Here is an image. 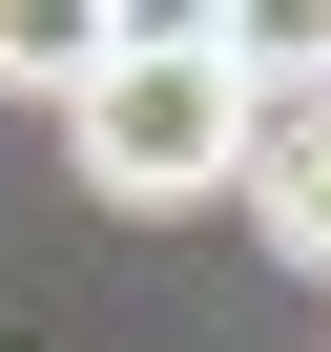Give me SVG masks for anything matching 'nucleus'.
<instances>
[{
	"label": "nucleus",
	"mask_w": 331,
	"mask_h": 352,
	"mask_svg": "<svg viewBox=\"0 0 331 352\" xmlns=\"http://www.w3.org/2000/svg\"><path fill=\"white\" fill-rule=\"evenodd\" d=\"M249 104L269 83L228 63V21H124L62 124H83V187L104 208H207V187H249Z\"/></svg>",
	"instance_id": "1"
},
{
	"label": "nucleus",
	"mask_w": 331,
	"mask_h": 352,
	"mask_svg": "<svg viewBox=\"0 0 331 352\" xmlns=\"http://www.w3.org/2000/svg\"><path fill=\"white\" fill-rule=\"evenodd\" d=\"M249 208H269V249H290V270H331V63L249 104Z\"/></svg>",
	"instance_id": "2"
},
{
	"label": "nucleus",
	"mask_w": 331,
	"mask_h": 352,
	"mask_svg": "<svg viewBox=\"0 0 331 352\" xmlns=\"http://www.w3.org/2000/svg\"><path fill=\"white\" fill-rule=\"evenodd\" d=\"M104 42H124L104 0H0V104H83V83H104Z\"/></svg>",
	"instance_id": "3"
}]
</instances>
